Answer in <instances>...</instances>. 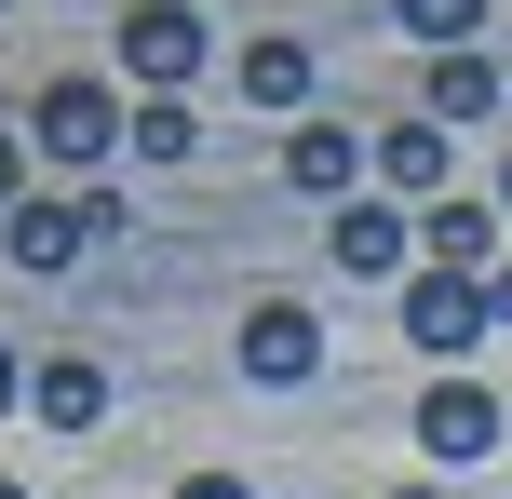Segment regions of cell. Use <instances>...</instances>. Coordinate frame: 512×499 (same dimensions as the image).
Here are the masks:
<instances>
[{
  "mask_svg": "<svg viewBox=\"0 0 512 499\" xmlns=\"http://www.w3.org/2000/svg\"><path fill=\"white\" fill-rule=\"evenodd\" d=\"M27 149L68 162V176H81V162H108V149H122V95H108L95 68H54L41 108H27Z\"/></svg>",
  "mask_w": 512,
  "mask_h": 499,
  "instance_id": "6da1fadb",
  "label": "cell"
},
{
  "mask_svg": "<svg viewBox=\"0 0 512 499\" xmlns=\"http://www.w3.org/2000/svg\"><path fill=\"white\" fill-rule=\"evenodd\" d=\"M203 14H189V0H135L122 14V81L135 95H189V81H203Z\"/></svg>",
  "mask_w": 512,
  "mask_h": 499,
  "instance_id": "7a4b0ae2",
  "label": "cell"
},
{
  "mask_svg": "<svg viewBox=\"0 0 512 499\" xmlns=\"http://www.w3.org/2000/svg\"><path fill=\"white\" fill-rule=\"evenodd\" d=\"M418 459H432V473H472V459H499V392H486V378H432V392H418Z\"/></svg>",
  "mask_w": 512,
  "mask_h": 499,
  "instance_id": "3957f363",
  "label": "cell"
},
{
  "mask_svg": "<svg viewBox=\"0 0 512 499\" xmlns=\"http://www.w3.org/2000/svg\"><path fill=\"white\" fill-rule=\"evenodd\" d=\"M324 257L351 270V284H418V216H391L378 189H351V203L324 216Z\"/></svg>",
  "mask_w": 512,
  "mask_h": 499,
  "instance_id": "277c9868",
  "label": "cell"
},
{
  "mask_svg": "<svg viewBox=\"0 0 512 499\" xmlns=\"http://www.w3.org/2000/svg\"><path fill=\"white\" fill-rule=\"evenodd\" d=\"M108 230H122V203H108V189H81V203L27 189V203H14V270H81Z\"/></svg>",
  "mask_w": 512,
  "mask_h": 499,
  "instance_id": "5b68a950",
  "label": "cell"
},
{
  "mask_svg": "<svg viewBox=\"0 0 512 499\" xmlns=\"http://www.w3.org/2000/svg\"><path fill=\"white\" fill-rule=\"evenodd\" d=\"M243 378H256V392L324 378V311H310V297H256V311H243Z\"/></svg>",
  "mask_w": 512,
  "mask_h": 499,
  "instance_id": "8992f818",
  "label": "cell"
},
{
  "mask_svg": "<svg viewBox=\"0 0 512 499\" xmlns=\"http://www.w3.org/2000/svg\"><path fill=\"white\" fill-rule=\"evenodd\" d=\"M405 338L432 351V365H459V351L486 338V284H472V270H418L405 284Z\"/></svg>",
  "mask_w": 512,
  "mask_h": 499,
  "instance_id": "52a82bcc",
  "label": "cell"
},
{
  "mask_svg": "<svg viewBox=\"0 0 512 499\" xmlns=\"http://www.w3.org/2000/svg\"><path fill=\"white\" fill-rule=\"evenodd\" d=\"M283 189L351 203V189H364V122H297V135H283Z\"/></svg>",
  "mask_w": 512,
  "mask_h": 499,
  "instance_id": "ba28073f",
  "label": "cell"
},
{
  "mask_svg": "<svg viewBox=\"0 0 512 499\" xmlns=\"http://www.w3.org/2000/svg\"><path fill=\"white\" fill-rule=\"evenodd\" d=\"M499 230H512L499 203H472V189H445V203L418 216V257H432V270H472V284H486V270H499Z\"/></svg>",
  "mask_w": 512,
  "mask_h": 499,
  "instance_id": "9c48e42d",
  "label": "cell"
},
{
  "mask_svg": "<svg viewBox=\"0 0 512 499\" xmlns=\"http://www.w3.org/2000/svg\"><path fill=\"white\" fill-rule=\"evenodd\" d=\"M27 419H41V432H95V419H108V365H95V351L27 365Z\"/></svg>",
  "mask_w": 512,
  "mask_h": 499,
  "instance_id": "30bf717a",
  "label": "cell"
},
{
  "mask_svg": "<svg viewBox=\"0 0 512 499\" xmlns=\"http://www.w3.org/2000/svg\"><path fill=\"white\" fill-rule=\"evenodd\" d=\"M364 162H378V189H405V203H445V122H378Z\"/></svg>",
  "mask_w": 512,
  "mask_h": 499,
  "instance_id": "8fae6325",
  "label": "cell"
},
{
  "mask_svg": "<svg viewBox=\"0 0 512 499\" xmlns=\"http://www.w3.org/2000/svg\"><path fill=\"white\" fill-rule=\"evenodd\" d=\"M418 95H432V122L459 135V122H499V54L472 41V54H432V81H418Z\"/></svg>",
  "mask_w": 512,
  "mask_h": 499,
  "instance_id": "7c38bea8",
  "label": "cell"
},
{
  "mask_svg": "<svg viewBox=\"0 0 512 499\" xmlns=\"http://www.w3.org/2000/svg\"><path fill=\"white\" fill-rule=\"evenodd\" d=\"M230 81H243V108H310V41H283V27H270V41L230 54Z\"/></svg>",
  "mask_w": 512,
  "mask_h": 499,
  "instance_id": "4fadbf2b",
  "label": "cell"
},
{
  "mask_svg": "<svg viewBox=\"0 0 512 499\" xmlns=\"http://www.w3.org/2000/svg\"><path fill=\"white\" fill-rule=\"evenodd\" d=\"M378 14L405 27V41H432V54H472V41H486V14H499V0H378Z\"/></svg>",
  "mask_w": 512,
  "mask_h": 499,
  "instance_id": "5bb4252c",
  "label": "cell"
},
{
  "mask_svg": "<svg viewBox=\"0 0 512 499\" xmlns=\"http://www.w3.org/2000/svg\"><path fill=\"white\" fill-rule=\"evenodd\" d=\"M122 149H135V162H189V149H203L189 95H135V108H122Z\"/></svg>",
  "mask_w": 512,
  "mask_h": 499,
  "instance_id": "9a60e30c",
  "label": "cell"
},
{
  "mask_svg": "<svg viewBox=\"0 0 512 499\" xmlns=\"http://www.w3.org/2000/svg\"><path fill=\"white\" fill-rule=\"evenodd\" d=\"M27 203V135H0V216Z\"/></svg>",
  "mask_w": 512,
  "mask_h": 499,
  "instance_id": "2e32d148",
  "label": "cell"
},
{
  "mask_svg": "<svg viewBox=\"0 0 512 499\" xmlns=\"http://www.w3.org/2000/svg\"><path fill=\"white\" fill-rule=\"evenodd\" d=\"M176 499H256V486H243V473H189Z\"/></svg>",
  "mask_w": 512,
  "mask_h": 499,
  "instance_id": "e0dca14e",
  "label": "cell"
},
{
  "mask_svg": "<svg viewBox=\"0 0 512 499\" xmlns=\"http://www.w3.org/2000/svg\"><path fill=\"white\" fill-rule=\"evenodd\" d=\"M14 405H27V365H14V338H0V419H14Z\"/></svg>",
  "mask_w": 512,
  "mask_h": 499,
  "instance_id": "ac0fdd59",
  "label": "cell"
},
{
  "mask_svg": "<svg viewBox=\"0 0 512 499\" xmlns=\"http://www.w3.org/2000/svg\"><path fill=\"white\" fill-rule=\"evenodd\" d=\"M486 324H512V257H499V270H486Z\"/></svg>",
  "mask_w": 512,
  "mask_h": 499,
  "instance_id": "d6986e66",
  "label": "cell"
},
{
  "mask_svg": "<svg viewBox=\"0 0 512 499\" xmlns=\"http://www.w3.org/2000/svg\"><path fill=\"white\" fill-rule=\"evenodd\" d=\"M499 216H512V149H499Z\"/></svg>",
  "mask_w": 512,
  "mask_h": 499,
  "instance_id": "ffe728a7",
  "label": "cell"
},
{
  "mask_svg": "<svg viewBox=\"0 0 512 499\" xmlns=\"http://www.w3.org/2000/svg\"><path fill=\"white\" fill-rule=\"evenodd\" d=\"M391 499H445V486H391Z\"/></svg>",
  "mask_w": 512,
  "mask_h": 499,
  "instance_id": "44dd1931",
  "label": "cell"
},
{
  "mask_svg": "<svg viewBox=\"0 0 512 499\" xmlns=\"http://www.w3.org/2000/svg\"><path fill=\"white\" fill-rule=\"evenodd\" d=\"M0 499H27V486H14V473H0Z\"/></svg>",
  "mask_w": 512,
  "mask_h": 499,
  "instance_id": "7402d4cb",
  "label": "cell"
}]
</instances>
